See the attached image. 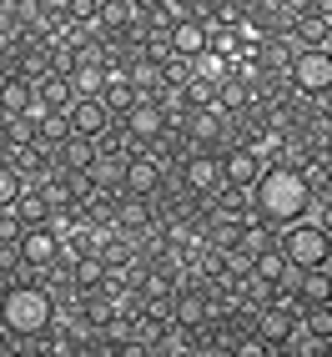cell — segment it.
Listing matches in <instances>:
<instances>
[{"instance_id":"obj_18","label":"cell","mask_w":332,"mask_h":357,"mask_svg":"<svg viewBox=\"0 0 332 357\" xmlns=\"http://www.w3.org/2000/svg\"><path fill=\"white\" fill-rule=\"evenodd\" d=\"M70 86H76V96H101L106 91V81H111V70H106V61H91V56H81V61H70Z\"/></svg>"},{"instance_id":"obj_2","label":"cell","mask_w":332,"mask_h":357,"mask_svg":"<svg viewBox=\"0 0 332 357\" xmlns=\"http://www.w3.org/2000/svg\"><path fill=\"white\" fill-rule=\"evenodd\" d=\"M0 322H6L15 337H36V332H51L56 322V292L45 287L40 277H15L0 287Z\"/></svg>"},{"instance_id":"obj_9","label":"cell","mask_w":332,"mask_h":357,"mask_svg":"<svg viewBox=\"0 0 332 357\" xmlns=\"http://www.w3.org/2000/svg\"><path fill=\"white\" fill-rule=\"evenodd\" d=\"M186 136H192V146H206V151H222L227 146V131H232V116H222L217 106H197L186 111Z\"/></svg>"},{"instance_id":"obj_29","label":"cell","mask_w":332,"mask_h":357,"mask_svg":"<svg viewBox=\"0 0 332 357\" xmlns=\"http://www.w3.org/2000/svg\"><path fill=\"white\" fill-rule=\"evenodd\" d=\"M327 307H332V297H327Z\"/></svg>"},{"instance_id":"obj_19","label":"cell","mask_w":332,"mask_h":357,"mask_svg":"<svg viewBox=\"0 0 332 357\" xmlns=\"http://www.w3.org/2000/svg\"><path fill=\"white\" fill-rule=\"evenodd\" d=\"M211 106H217L222 116H242V111L252 106V86H247L242 76H222L217 91H211Z\"/></svg>"},{"instance_id":"obj_14","label":"cell","mask_w":332,"mask_h":357,"mask_svg":"<svg viewBox=\"0 0 332 357\" xmlns=\"http://www.w3.org/2000/svg\"><path fill=\"white\" fill-rule=\"evenodd\" d=\"M36 101V81L26 70H0V116H26Z\"/></svg>"},{"instance_id":"obj_8","label":"cell","mask_w":332,"mask_h":357,"mask_svg":"<svg viewBox=\"0 0 332 357\" xmlns=\"http://www.w3.org/2000/svg\"><path fill=\"white\" fill-rule=\"evenodd\" d=\"M176 181H181L192 197H211V192H222V151L192 146V151H186V161L176 166Z\"/></svg>"},{"instance_id":"obj_4","label":"cell","mask_w":332,"mask_h":357,"mask_svg":"<svg viewBox=\"0 0 332 357\" xmlns=\"http://www.w3.org/2000/svg\"><path fill=\"white\" fill-rule=\"evenodd\" d=\"M277 247L287 252L297 267H327V257H332V231H327L317 217H302V222H292V227L277 231Z\"/></svg>"},{"instance_id":"obj_11","label":"cell","mask_w":332,"mask_h":357,"mask_svg":"<svg viewBox=\"0 0 332 357\" xmlns=\"http://www.w3.org/2000/svg\"><path fill=\"white\" fill-rule=\"evenodd\" d=\"M206 36H211V26L202 15H176L172 20V31H166V51L172 56H186V61H197L202 51H206Z\"/></svg>"},{"instance_id":"obj_16","label":"cell","mask_w":332,"mask_h":357,"mask_svg":"<svg viewBox=\"0 0 332 357\" xmlns=\"http://www.w3.org/2000/svg\"><path fill=\"white\" fill-rule=\"evenodd\" d=\"M96 156H101L96 136H76V131H70L56 146V166H66V172H76V176H86L91 166H96Z\"/></svg>"},{"instance_id":"obj_15","label":"cell","mask_w":332,"mask_h":357,"mask_svg":"<svg viewBox=\"0 0 332 357\" xmlns=\"http://www.w3.org/2000/svg\"><path fill=\"white\" fill-rule=\"evenodd\" d=\"M66 272H70V287H76V292L106 287V261H101V252H66Z\"/></svg>"},{"instance_id":"obj_3","label":"cell","mask_w":332,"mask_h":357,"mask_svg":"<svg viewBox=\"0 0 332 357\" xmlns=\"http://www.w3.org/2000/svg\"><path fill=\"white\" fill-rule=\"evenodd\" d=\"M287 86L307 101L327 96L332 91V40L327 45H297L292 61H287Z\"/></svg>"},{"instance_id":"obj_10","label":"cell","mask_w":332,"mask_h":357,"mask_svg":"<svg viewBox=\"0 0 332 357\" xmlns=\"http://www.w3.org/2000/svg\"><path fill=\"white\" fill-rule=\"evenodd\" d=\"M262 161L267 156L257 146H236V141L222 146V186H242V192H247V186L262 176Z\"/></svg>"},{"instance_id":"obj_21","label":"cell","mask_w":332,"mask_h":357,"mask_svg":"<svg viewBox=\"0 0 332 357\" xmlns=\"http://www.w3.org/2000/svg\"><path fill=\"white\" fill-rule=\"evenodd\" d=\"M332 297V272L327 267H302V282H297V302L302 307H317Z\"/></svg>"},{"instance_id":"obj_27","label":"cell","mask_w":332,"mask_h":357,"mask_svg":"<svg viewBox=\"0 0 332 357\" xmlns=\"http://www.w3.org/2000/svg\"><path fill=\"white\" fill-rule=\"evenodd\" d=\"M15 236H20V217H15V206H0V247H15Z\"/></svg>"},{"instance_id":"obj_6","label":"cell","mask_w":332,"mask_h":357,"mask_svg":"<svg viewBox=\"0 0 332 357\" xmlns=\"http://www.w3.org/2000/svg\"><path fill=\"white\" fill-rule=\"evenodd\" d=\"M161 186H166V166L151 146H141V151H126L121 161V192H136V197H161Z\"/></svg>"},{"instance_id":"obj_13","label":"cell","mask_w":332,"mask_h":357,"mask_svg":"<svg viewBox=\"0 0 332 357\" xmlns=\"http://www.w3.org/2000/svg\"><path fill=\"white\" fill-rule=\"evenodd\" d=\"M66 121H70V131H76V136H101L116 116L106 111L101 96H76V101H70V111H66Z\"/></svg>"},{"instance_id":"obj_17","label":"cell","mask_w":332,"mask_h":357,"mask_svg":"<svg viewBox=\"0 0 332 357\" xmlns=\"http://www.w3.org/2000/svg\"><path fill=\"white\" fill-rule=\"evenodd\" d=\"M36 101L45 111H70V101H76V86H70L66 70H45V76L36 81Z\"/></svg>"},{"instance_id":"obj_28","label":"cell","mask_w":332,"mask_h":357,"mask_svg":"<svg viewBox=\"0 0 332 357\" xmlns=\"http://www.w3.org/2000/svg\"><path fill=\"white\" fill-rule=\"evenodd\" d=\"M126 6H131L136 15H156V10H166V0H126Z\"/></svg>"},{"instance_id":"obj_12","label":"cell","mask_w":332,"mask_h":357,"mask_svg":"<svg viewBox=\"0 0 332 357\" xmlns=\"http://www.w3.org/2000/svg\"><path fill=\"white\" fill-rule=\"evenodd\" d=\"M287 36H292L297 45H327V40H332V6H327V0H317V6L297 10L292 26H287Z\"/></svg>"},{"instance_id":"obj_5","label":"cell","mask_w":332,"mask_h":357,"mask_svg":"<svg viewBox=\"0 0 332 357\" xmlns=\"http://www.w3.org/2000/svg\"><path fill=\"white\" fill-rule=\"evenodd\" d=\"M10 252L20 257V267L36 277V272L51 267V261L66 257V242H61V231H56L51 222H40V227H20V236H15V247H10Z\"/></svg>"},{"instance_id":"obj_22","label":"cell","mask_w":332,"mask_h":357,"mask_svg":"<svg viewBox=\"0 0 332 357\" xmlns=\"http://www.w3.org/2000/svg\"><path fill=\"white\" fill-rule=\"evenodd\" d=\"M15 217H20V227H40V222H51V202H45L40 186H26V192L15 197Z\"/></svg>"},{"instance_id":"obj_20","label":"cell","mask_w":332,"mask_h":357,"mask_svg":"<svg viewBox=\"0 0 332 357\" xmlns=\"http://www.w3.org/2000/svg\"><path fill=\"white\" fill-rule=\"evenodd\" d=\"M277 242V231L262 222V217H247L242 227H236V247L232 252H242V257H257V252H262V247H272Z\"/></svg>"},{"instance_id":"obj_1","label":"cell","mask_w":332,"mask_h":357,"mask_svg":"<svg viewBox=\"0 0 332 357\" xmlns=\"http://www.w3.org/2000/svg\"><path fill=\"white\" fill-rule=\"evenodd\" d=\"M247 192H252V217H262L272 231L312 217V186H307L302 166L287 161V156H267L262 176H257Z\"/></svg>"},{"instance_id":"obj_30","label":"cell","mask_w":332,"mask_h":357,"mask_svg":"<svg viewBox=\"0 0 332 357\" xmlns=\"http://www.w3.org/2000/svg\"><path fill=\"white\" fill-rule=\"evenodd\" d=\"M327 6H332V0H327Z\"/></svg>"},{"instance_id":"obj_25","label":"cell","mask_w":332,"mask_h":357,"mask_svg":"<svg viewBox=\"0 0 332 357\" xmlns=\"http://www.w3.org/2000/svg\"><path fill=\"white\" fill-rule=\"evenodd\" d=\"M186 81H192V61L166 51L161 56V86H186Z\"/></svg>"},{"instance_id":"obj_24","label":"cell","mask_w":332,"mask_h":357,"mask_svg":"<svg viewBox=\"0 0 332 357\" xmlns=\"http://www.w3.org/2000/svg\"><path fill=\"white\" fill-rule=\"evenodd\" d=\"M20 192H26V176H20L15 166L0 156V206H15V197H20Z\"/></svg>"},{"instance_id":"obj_26","label":"cell","mask_w":332,"mask_h":357,"mask_svg":"<svg viewBox=\"0 0 332 357\" xmlns=\"http://www.w3.org/2000/svg\"><path fill=\"white\" fill-rule=\"evenodd\" d=\"M66 15H70V26H96L101 0H66Z\"/></svg>"},{"instance_id":"obj_7","label":"cell","mask_w":332,"mask_h":357,"mask_svg":"<svg viewBox=\"0 0 332 357\" xmlns=\"http://www.w3.org/2000/svg\"><path fill=\"white\" fill-rule=\"evenodd\" d=\"M116 126H121V131L136 141V146H156L161 131H166V111H161L156 96H136L121 116H116Z\"/></svg>"},{"instance_id":"obj_23","label":"cell","mask_w":332,"mask_h":357,"mask_svg":"<svg viewBox=\"0 0 332 357\" xmlns=\"http://www.w3.org/2000/svg\"><path fill=\"white\" fill-rule=\"evenodd\" d=\"M136 96H141V91H136L126 76H111V81H106V91H101V101H106V111H111V116H121Z\"/></svg>"}]
</instances>
